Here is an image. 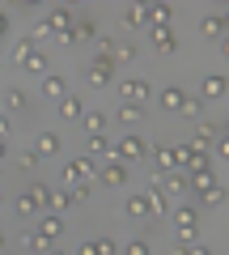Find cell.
<instances>
[{
  "label": "cell",
  "mask_w": 229,
  "mask_h": 255,
  "mask_svg": "<svg viewBox=\"0 0 229 255\" xmlns=\"http://www.w3.org/2000/svg\"><path fill=\"white\" fill-rule=\"evenodd\" d=\"M21 247H26V251H38V255H43V251H51V243H47V238H38L34 230H30V234L21 238Z\"/></svg>",
  "instance_id": "36"
},
{
  "label": "cell",
  "mask_w": 229,
  "mask_h": 255,
  "mask_svg": "<svg viewBox=\"0 0 229 255\" xmlns=\"http://www.w3.org/2000/svg\"><path fill=\"white\" fill-rule=\"evenodd\" d=\"M225 30H229L225 13H208V17H204V34L208 38H225Z\"/></svg>",
  "instance_id": "25"
},
{
  "label": "cell",
  "mask_w": 229,
  "mask_h": 255,
  "mask_svg": "<svg viewBox=\"0 0 229 255\" xmlns=\"http://www.w3.org/2000/svg\"><path fill=\"white\" fill-rule=\"evenodd\" d=\"M110 55H115V64H132V60H136V55H140V47L123 38V43H115V51H110Z\"/></svg>",
  "instance_id": "30"
},
{
  "label": "cell",
  "mask_w": 229,
  "mask_h": 255,
  "mask_svg": "<svg viewBox=\"0 0 229 255\" xmlns=\"http://www.w3.org/2000/svg\"><path fill=\"white\" fill-rule=\"evenodd\" d=\"M64 94H68V81H64V77H51V73L43 77V98H47V102H60Z\"/></svg>",
  "instance_id": "20"
},
{
  "label": "cell",
  "mask_w": 229,
  "mask_h": 255,
  "mask_svg": "<svg viewBox=\"0 0 229 255\" xmlns=\"http://www.w3.org/2000/svg\"><path fill=\"white\" fill-rule=\"evenodd\" d=\"M149 157L157 162V170L161 174H170V170H178V145H149Z\"/></svg>",
  "instance_id": "10"
},
{
  "label": "cell",
  "mask_w": 229,
  "mask_h": 255,
  "mask_svg": "<svg viewBox=\"0 0 229 255\" xmlns=\"http://www.w3.org/2000/svg\"><path fill=\"white\" fill-rule=\"evenodd\" d=\"M17 162H21V170H30V174H34V170H38V166H43V157H38V153H34V149H26V153H21V157H17Z\"/></svg>",
  "instance_id": "37"
},
{
  "label": "cell",
  "mask_w": 229,
  "mask_h": 255,
  "mask_svg": "<svg viewBox=\"0 0 229 255\" xmlns=\"http://www.w3.org/2000/svg\"><path fill=\"white\" fill-rule=\"evenodd\" d=\"M119 98L132 102V107H149V98H153V81H149V77H123V81H119Z\"/></svg>",
  "instance_id": "4"
},
{
  "label": "cell",
  "mask_w": 229,
  "mask_h": 255,
  "mask_svg": "<svg viewBox=\"0 0 229 255\" xmlns=\"http://www.w3.org/2000/svg\"><path fill=\"white\" fill-rule=\"evenodd\" d=\"M98 183H106V187H128V166L119 157H106L98 166Z\"/></svg>",
  "instance_id": "7"
},
{
  "label": "cell",
  "mask_w": 229,
  "mask_h": 255,
  "mask_svg": "<svg viewBox=\"0 0 229 255\" xmlns=\"http://www.w3.org/2000/svg\"><path fill=\"white\" fill-rule=\"evenodd\" d=\"M157 98H161V107H165V111H178L183 119H195V115H200V98H191L183 85H165Z\"/></svg>",
  "instance_id": "1"
},
{
  "label": "cell",
  "mask_w": 229,
  "mask_h": 255,
  "mask_svg": "<svg viewBox=\"0 0 229 255\" xmlns=\"http://www.w3.org/2000/svg\"><path fill=\"white\" fill-rule=\"evenodd\" d=\"M174 255H212L204 243H191V247H174Z\"/></svg>",
  "instance_id": "39"
},
{
  "label": "cell",
  "mask_w": 229,
  "mask_h": 255,
  "mask_svg": "<svg viewBox=\"0 0 229 255\" xmlns=\"http://www.w3.org/2000/svg\"><path fill=\"white\" fill-rule=\"evenodd\" d=\"M76 255H93V247H89V243H81V251H76Z\"/></svg>",
  "instance_id": "42"
},
{
  "label": "cell",
  "mask_w": 229,
  "mask_h": 255,
  "mask_svg": "<svg viewBox=\"0 0 229 255\" xmlns=\"http://www.w3.org/2000/svg\"><path fill=\"white\" fill-rule=\"evenodd\" d=\"M9 132H13V119L0 111V140H9Z\"/></svg>",
  "instance_id": "40"
},
{
  "label": "cell",
  "mask_w": 229,
  "mask_h": 255,
  "mask_svg": "<svg viewBox=\"0 0 229 255\" xmlns=\"http://www.w3.org/2000/svg\"><path fill=\"white\" fill-rule=\"evenodd\" d=\"M9 30H13V9H0V43H9Z\"/></svg>",
  "instance_id": "38"
},
{
  "label": "cell",
  "mask_w": 229,
  "mask_h": 255,
  "mask_svg": "<svg viewBox=\"0 0 229 255\" xmlns=\"http://www.w3.org/2000/svg\"><path fill=\"white\" fill-rule=\"evenodd\" d=\"M225 90H229V81H225L221 73H208V77L200 81V94H204V98H212V102H221V98H225Z\"/></svg>",
  "instance_id": "14"
},
{
  "label": "cell",
  "mask_w": 229,
  "mask_h": 255,
  "mask_svg": "<svg viewBox=\"0 0 229 255\" xmlns=\"http://www.w3.org/2000/svg\"><path fill=\"white\" fill-rule=\"evenodd\" d=\"M4 200H9V196H4V191H0V209H4Z\"/></svg>",
  "instance_id": "45"
},
{
  "label": "cell",
  "mask_w": 229,
  "mask_h": 255,
  "mask_svg": "<svg viewBox=\"0 0 229 255\" xmlns=\"http://www.w3.org/2000/svg\"><path fill=\"white\" fill-rule=\"evenodd\" d=\"M119 251H123V255H153V247H149V238L140 234V238H132L128 247H119Z\"/></svg>",
  "instance_id": "34"
},
{
  "label": "cell",
  "mask_w": 229,
  "mask_h": 255,
  "mask_svg": "<svg viewBox=\"0 0 229 255\" xmlns=\"http://www.w3.org/2000/svg\"><path fill=\"white\" fill-rule=\"evenodd\" d=\"M149 13V26H170L174 21V4H145Z\"/></svg>",
  "instance_id": "24"
},
{
  "label": "cell",
  "mask_w": 229,
  "mask_h": 255,
  "mask_svg": "<svg viewBox=\"0 0 229 255\" xmlns=\"http://www.w3.org/2000/svg\"><path fill=\"white\" fill-rule=\"evenodd\" d=\"M221 136H225V128H217V124H200V132H195L187 145H191V149H204V153H208V149L217 145Z\"/></svg>",
  "instance_id": "11"
},
{
  "label": "cell",
  "mask_w": 229,
  "mask_h": 255,
  "mask_svg": "<svg viewBox=\"0 0 229 255\" xmlns=\"http://www.w3.org/2000/svg\"><path fill=\"white\" fill-rule=\"evenodd\" d=\"M89 247H93V255H119V243H115V238H89Z\"/></svg>",
  "instance_id": "33"
},
{
  "label": "cell",
  "mask_w": 229,
  "mask_h": 255,
  "mask_svg": "<svg viewBox=\"0 0 229 255\" xmlns=\"http://www.w3.org/2000/svg\"><path fill=\"white\" fill-rule=\"evenodd\" d=\"M38 47V38L34 34H26V38H17V43H13V64H26V55L34 51Z\"/></svg>",
  "instance_id": "29"
},
{
  "label": "cell",
  "mask_w": 229,
  "mask_h": 255,
  "mask_svg": "<svg viewBox=\"0 0 229 255\" xmlns=\"http://www.w3.org/2000/svg\"><path fill=\"white\" fill-rule=\"evenodd\" d=\"M115 157H119L123 166H132V162H149V140L140 136V132H123V136L115 140Z\"/></svg>",
  "instance_id": "2"
},
{
  "label": "cell",
  "mask_w": 229,
  "mask_h": 255,
  "mask_svg": "<svg viewBox=\"0 0 229 255\" xmlns=\"http://www.w3.org/2000/svg\"><path fill=\"white\" fill-rule=\"evenodd\" d=\"M60 149H64V140H60V132H38V136H34V153L43 157V162H47V157H55Z\"/></svg>",
  "instance_id": "12"
},
{
  "label": "cell",
  "mask_w": 229,
  "mask_h": 255,
  "mask_svg": "<svg viewBox=\"0 0 229 255\" xmlns=\"http://www.w3.org/2000/svg\"><path fill=\"white\" fill-rule=\"evenodd\" d=\"M60 115H64V119H81L85 115L81 98H76V94H64V98H60Z\"/></svg>",
  "instance_id": "28"
},
{
  "label": "cell",
  "mask_w": 229,
  "mask_h": 255,
  "mask_svg": "<svg viewBox=\"0 0 229 255\" xmlns=\"http://www.w3.org/2000/svg\"><path fill=\"white\" fill-rule=\"evenodd\" d=\"M34 234L38 238H47V243H60V238H64V217H60V213H38V226H34Z\"/></svg>",
  "instance_id": "8"
},
{
  "label": "cell",
  "mask_w": 229,
  "mask_h": 255,
  "mask_svg": "<svg viewBox=\"0 0 229 255\" xmlns=\"http://www.w3.org/2000/svg\"><path fill=\"white\" fill-rule=\"evenodd\" d=\"M64 191H76L81 183H89V179H98V162L93 157H73V162H64Z\"/></svg>",
  "instance_id": "3"
},
{
  "label": "cell",
  "mask_w": 229,
  "mask_h": 255,
  "mask_svg": "<svg viewBox=\"0 0 229 255\" xmlns=\"http://www.w3.org/2000/svg\"><path fill=\"white\" fill-rule=\"evenodd\" d=\"M43 26H47V34H51V38L68 34V30L76 26V9H68V4H60V9H51V13H47V21H43Z\"/></svg>",
  "instance_id": "6"
},
{
  "label": "cell",
  "mask_w": 229,
  "mask_h": 255,
  "mask_svg": "<svg viewBox=\"0 0 229 255\" xmlns=\"http://www.w3.org/2000/svg\"><path fill=\"white\" fill-rule=\"evenodd\" d=\"M21 68H30V73H47V55H43V51L34 47V51L26 55V64H21Z\"/></svg>",
  "instance_id": "35"
},
{
  "label": "cell",
  "mask_w": 229,
  "mask_h": 255,
  "mask_svg": "<svg viewBox=\"0 0 229 255\" xmlns=\"http://www.w3.org/2000/svg\"><path fill=\"white\" fill-rule=\"evenodd\" d=\"M85 149H89V157H102V162H106V157H115V140H110L106 132L89 136V140H85Z\"/></svg>",
  "instance_id": "15"
},
{
  "label": "cell",
  "mask_w": 229,
  "mask_h": 255,
  "mask_svg": "<svg viewBox=\"0 0 229 255\" xmlns=\"http://www.w3.org/2000/svg\"><path fill=\"white\" fill-rule=\"evenodd\" d=\"M123 213H128V217H136V221H145V217H149V200H145V191H136V196H128V204H123Z\"/></svg>",
  "instance_id": "26"
},
{
  "label": "cell",
  "mask_w": 229,
  "mask_h": 255,
  "mask_svg": "<svg viewBox=\"0 0 229 255\" xmlns=\"http://www.w3.org/2000/svg\"><path fill=\"white\" fill-rule=\"evenodd\" d=\"M9 145H13V140H0V162H9V153H13Z\"/></svg>",
  "instance_id": "41"
},
{
  "label": "cell",
  "mask_w": 229,
  "mask_h": 255,
  "mask_svg": "<svg viewBox=\"0 0 229 255\" xmlns=\"http://www.w3.org/2000/svg\"><path fill=\"white\" fill-rule=\"evenodd\" d=\"M145 200H149V217H157V213H170V196H165L161 187H153V183H149Z\"/></svg>",
  "instance_id": "17"
},
{
  "label": "cell",
  "mask_w": 229,
  "mask_h": 255,
  "mask_svg": "<svg viewBox=\"0 0 229 255\" xmlns=\"http://www.w3.org/2000/svg\"><path fill=\"white\" fill-rule=\"evenodd\" d=\"M4 111H17V115H26V111H30V94L17 90V85H9V90H4Z\"/></svg>",
  "instance_id": "16"
},
{
  "label": "cell",
  "mask_w": 229,
  "mask_h": 255,
  "mask_svg": "<svg viewBox=\"0 0 229 255\" xmlns=\"http://www.w3.org/2000/svg\"><path fill=\"white\" fill-rule=\"evenodd\" d=\"M43 255H64V251H55V247H51V251H43Z\"/></svg>",
  "instance_id": "44"
},
{
  "label": "cell",
  "mask_w": 229,
  "mask_h": 255,
  "mask_svg": "<svg viewBox=\"0 0 229 255\" xmlns=\"http://www.w3.org/2000/svg\"><path fill=\"white\" fill-rule=\"evenodd\" d=\"M0 255H13V251H0Z\"/></svg>",
  "instance_id": "46"
},
{
  "label": "cell",
  "mask_w": 229,
  "mask_h": 255,
  "mask_svg": "<svg viewBox=\"0 0 229 255\" xmlns=\"http://www.w3.org/2000/svg\"><path fill=\"white\" fill-rule=\"evenodd\" d=\"M200 204H208V209H221V204H225V183H212V187L200 196Z\"/></svg>",
  "instance_id": "31"
},
{
  "label": "cell",
  "mask_w": 229,
  "mask_h": 255,
  "mask_svg": "<svg viewBox=\"0 0 229 255\" xmlns=\"http://www.w3.org/2000/svg\"><path fill=\"white\" fill-rule=\"evenodd\" d=\"M13 209H17V217L21 221H30V217H38V204H34V196H30V191H17V196H13Z\"/></svg>",
  "instance_id": "19"
},
{
  "label": "cell",
  "mask_w": 229,
  "mask_h": 255,
  "mask_svg": "<svg viewBox=\"0 0 229 255\" xmlns=\"http://www.w3.org/2000/svg\"><path fill=\"white\" fill-rule=\"evenodd\" d=\"M4 243H9V238H4V230H0V251H9V247H4Z\"/></svg>",
  "instance_id": "43"
},
{
  "label": "cell",
  "mask_w": 229,
  "mask_h": 255,
  "mask_svg": "<svg viewBox=\"0 0 229 255\" xmlns=\"http://www.w3.org/2000/svg\"><path fill=\"white\" fill-rule=\"evenodd\" d=\"M85 77H89V85H93V90H106V85H110V77H115V60H110V55H93V60H89V68H85Z\"/></svg>",
  "instance_id": "5"
},
{
  "label": "cell",
  "mask_w": 229,
  "mask_h": 255,
  "mask_svg": "<svg viewBox=\"0 0 229 255\" xmlns=\"http://www.w3.org/2000/svg\"><path fill=\"white\" fill-rule=\"evenodd\" d=\"M98 38V26H93L89 17H76V26H73V43H93Z\"/></svg>",
  "instance_id": "27"
},
{
  "label": "cell",
  "mask_w": 229,
  "mask_h": 255,
  "mask_svg": "<svg viewBox=\"0 0 229 255\" xmlns=\"http://www.w3.org/2000/svg\"><path fill=\"white\" fill-rule=\"evenodd\" d=\"M26 191H30V196H34V204H38V209L47 213V196H51V187H47L43 179H30V187H26Z\"/></svg>",
  "instance_id": "32"
},
{
  "label": "cell",
  "mask_w": 229,
  "mask_h": 255,
  "mask_svg": "<svg viewBox=\"0 0 229 255\" xmlns=\"http://www.w3.org/2000/svg\"><path fill=\"white\" fill-rule=\"evenodd\" d=\"M81 124H85V132H89V136H98V132H106V128H110V115H106V111H85Z\"/></svg>",
  "instance_id": "18"
},
{
  "label": "cell",
  "mask_w": 229,
  "mask_h": 255,
  "mask_svg": "<svg viewBox=\"0 0 229 255\" xmlns=\"http://www.w3.org/2000/svg\"><path fill=\"white\" fill-rule=\"evenodd\" d=\"M170 213H174L178 234H183V230H200V204H178V209H170Z\"/></svg>",
  "instance_id": "13"
},
{
  "label": "cell",
  "mask_w": 229,
  "mask_h": 255,
  "mask_svg": "<svg viewBox=\"0 0 229 255\" xmlns=\"http://www.w3.org/2000/svg\"><path fill=\"white\" fill-rule=\"evenodd\" d=\"M123 26H128V30H149L145 4H128V9H123Z\"/></svg>",
  "instance_id": "21"
},
{
  "label": "cell",
  "mask_w": 229,
  "mask_h": 255,
  "mask_svg": "<svg viewBox=\"0 0 229 255\" xmlns=\"http://www.w3.org/2000/svg\"><path fill=\"white\" fill-rule=\"evenodd\" d=\"M145 115H149V107H132V102H119V111H115V119H119V124H128V128H136Z\"/></svg>",
  "instance_id": "22"
},
{
  "label": "cell",
  "mask_w": 229,
  "mask_h": 255,
  "mask_svg": "<svg viewBox=\"0 0 229 255\" xmlns=\"http://www.w3.org/2000/svg\"><path fill=\"white\" fill-rule=\"evenodd\" d=\"M149 38H153V47L161 55H174L178 51V30L174 26H149Z\"/></svg>",
  "instance_id": "9"
},
{
  "label": "cell",
  "mask_w": 229,
  "mask_h": 255,
  "mask_svg": "<svg viewBox=\"0 0 229 255\" xmlns=\"http://www.w3.org/2000/svg\"><path fill=\"white\" fill-rule=\"evenodd\" d=\"M73 204H76V200H73V191H55V187H51V196H47V213H60V217H64Z\"/></svg>",
  "instance_id": "23"
}]
</instances>
